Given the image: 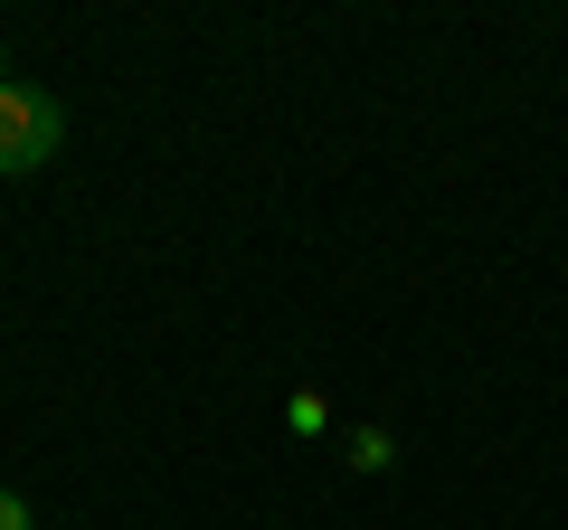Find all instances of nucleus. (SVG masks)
<instances>
[{"instance_id":"f257e3e1","label":"nucleus","mask_w":568,"mask_h":530,"mask_svg":"<svg viewBox=\"0 0 568 530\" xmlns=\"http://www.w3.org/2000/svg\"><path fill=\"white\" fill-rule=\"evenodd\" d=\"M58 133H67V114H58V95H39V85H0V171L20 181V171H39V162H58Z\"/></svg>"},{"instance_id":"f03ea898","label":"nucleus","mask_w":568,"mask_h":530,"mask_svg":"<svg viewBox=\"0 0 568 530\" xmlns=\"http://www.w3.org/2000/svg\"><path fill=\"white\" fill-rule=\"evenodd\" d=\"M351 465L379 473V465H388V436H379V427H361V436H351Z\"/></svg>"},{"instance_id":"7ed1b4c3","label":"nucleus","mask_w":568,"mask_h":530,"mask_svg":"<svg viewBox=\"0 0 568 530\" xmlns=\"http://www.w3.org/2000/svg\"><path fill=\"white\" fill-rule=\"evenodd\" d=\"M0 530H29V502H20V492H0Z\"/></svg>"}]
</instances>
